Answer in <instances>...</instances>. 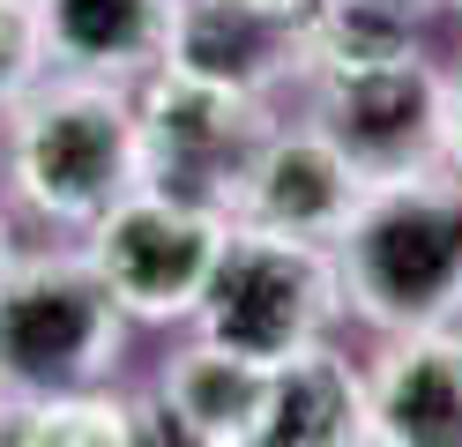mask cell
<instances>
[{
	"mask_svg": "<svg viewBox=\"0 0 462 447\" xmlns=\"http://www.w3.org/2000/svg\"><path fill=\"white\" fill-rule=\"evenodd\" d=\"M336 284L358 321L388 336H432L462 313V179L448 164L373 179L336 231Z\"/></svg>",
	"mask_w": 462,
	"mask_h": 447,
	"instance_id": "1",
	"label": "cell"
},
{
	"mask_svg": "<svg viewBox=\"0 0 462 447\" xmlns=\"http://www.w3.org/2000/svg\"><path fill=\"white\" fill-rule=\"evenodd\" d=\"M0 172L31 217L60 231H90L112 201H127L142 179V127L134 89L45 75L31 98L0 119Z\"/></svg>",
	"mask_w": 462,
	"mask_h": 447,
	"instance_id": "2",
	"label": "cell"
},
{
	"mask_svg": "<svg viewBox=\"0 0 462 447\" xmlns=\"http://www.w3.org/2000/svg\"><path fill=\"white\" fill-rule=\"evenodd\" d=\"M127 313L75 254H15L0 276V403L82 396L120 373Z\"/></svg>",
	"mask_w": 462,
	"mask_h": 447,
	"instance_id": "3",
	"label": "cell"
},
{
	"mask_svg": "<svg viewBox=\"0 0 462 447\" xmlns=\"http://www.w3.org/2000/svg\"><path fill=\"white\" fill-rule=\"evenodd\" d=\"M343 313V284H336V254L313 238H276L254 224L224 231L217 276L201 291V343H224L254 358V366H283L291 350L321 343L328 321Z\"/></svg>",
	"mask_w": 462,
	"mask_h": 447,
	"instance_id": "4",
	"label": "cell"
},
{
	"mask_svg": "<svg viewBox=\"0 0 462 447\" xmlns=\"http://www.w3.org/2000/svg\"><path fill=\"white\" fill-rule=\"evenodd\" d=\"M134 127H142V179L150 187L231 217V194H239L254 149L269 142V98L164 60L150 82H134Z\"/></svg>",
	"mask_w": 462,
	"mask_h": 447,
	"instance_id": "5",
	"label": "cell"
},
{
	"mask_svg": "<svg viewBox=\"0 0 462 447\" xmlns=\"http://www.w3.org/2000/svg\"><path fill=\"white\" fill-rule=\"evenodd\" d=\"M224 231L231 217H217V209L164 187H134L82 231V261L105 276L127 321H194L201 291L217 276Z\"/></svg>",
	"mask_w": 462,
	"mask_h": 447,
	"instance_id": "6",
	"label": "cell"
},
{
	"mask_svg": "<svg viewBox=\"0 0 462 447\" xmlns=\"http://www.w3.org/2000/svg\"><path fill=\"white\" fill-rule=\"evenodd\" d=\"M313 127H321L351 172L365 179H402L425 164H448V82L425 60L395 68H351V75H313Z\"/></svg>",
	"mask_w": 462,
	"mask_h": 447,
	"instance_id": "7",
	"label": "cell"
},
{
	"mask_svg": "<svg viewBox=\"0 0 462 447\" xmlns=\"http://www.w3.org/2000/svg\"><path fill=\"white\" fill-rule=\"evenodd\" d=\"M358 194H365V179L351 172V157H343L313 119L306 127H269V142L254 149L239 194H231V224L336 247V231L351 224Z\"/></svg>",
	"mask_w": 462,
	"mask_h": 447,
	"instance_id": "8",
	"label": "cell"
},
{
	"mask_svg": "<svg viewBox=\"0 0 462 447\" xmlns=\"http://www.w3.org/2000/svg\"><path fill=\"white\" fill-rule=\"evenodd\" d=\"M45 75H82V82H150L171 38H180L187 0H31Z\"/></svg>",
	"mask_w": 462,
	"mask_h": 447,
	"instance_id": "9",
	"label": "cell"
},
{
	"mask_svg": "<svg viewBox=\"0 0 462 447\" xmlns=\"http://www.w3.org/2000/svg\"><path fill=\"white\" fill-rule=\"evenodd\" d=\"M373 447H462V336H395L365 373Z\"/></svg>",
	"mask_w": 462,
	"mask_h": 447,
	"instance_id": "10",
	"label": "cell"
},
{
	"mask_svg": "<svg viewBox=\"0 0 462 447\" xmlns=\"http://www.w3.org/2000/svg\"><path fill=\"white\" fill-rule=\"evenodd\" d=\"M246 447H373L365 433V373L328 343L291 350L269 366V396L254 417Z\"/></svg>",
	"mask_w": 462,
	"mask_h": 447,
	"instance_id": "11",
	"label": "cell"
},
{
	"mask_svg": "<svg viewBox=\"0 0 462 447\" xmlns=\"http://www.w3.org/2000/svg\"><path fill=\"white\" fill-rule=\"evenodd\" d=\"M262 396H269V366H254V358L224 350V343H187L164 358L150 403L164 410V425L187 447H246Z\"/></svg>",
	"mask_w": 462,
	"mask_h": 447,
	"instance_id": "12",
	"label": "cell"
},
{
	"mask_svg": "<svg viewBox=\"0 0 462 447\" xmlns=\"http://www.w3.org/2000/svg\"><path fill=\"white\" fill-rule=\"evenodd\" d=\"M418 8L425 0H313L291 23L299 75H351V68H395L418 60Z\"/></svg>",
	"mask_w": 462,
	"mask_h": 447,
	"instance_id": "13",
	"label": "cell"
},
{
	"mask_svg": "<svg viewBox=\"0 0 462 447\" xmlns=\"http://www.w3.org/2000/svg\"><path fill=\"white\" fill-rule=\"evenodd\" d=\"M45 82V45H38V15L23 0H0V119H8L31 89Z\"/></svg>",
	"mask_w": 462,
	"mask_h": 447,
	"instance_id": "14",
	"label": "cell"
},
{
	"mask_svg": "<svg viewBox=\"0 0 462 447\" xmlns=\"http://www.w3.org/2000/svg\"><path fill=\"white\" fill-rule=\"evenodd\" d=\"M224 8H239V15H262V23H299L313 0H224Z\"/></svg>",
	"mask_w": 462,
	"mask_h": 447,
	"instance_id": "15",
	"label": "cell"
},
{
	"mask_svg": "<svg viewBox=\"0 0 462 447\" xmlns=\"http://www.w3.org/2000/svg\"><path fill=\"white\" fill-rule=\"evenodd\" d=\"M440 157H448V172L462 179V75L448 82V149H440Z\"/></svg>",
	"mask_w": 462,
	"mask_h": 447,
	"instance_id": "16",
	"label": "cell"
},
{
	"mask_svg": "<svg viewBox=\"0 0 462 447\" xmlns=\"http://www.w3.org/2000/svg\"><path fill=\"white\" fill-rule=\"evenodd\" d=\"M15 268V224H8V201H0V276Z\"/></svg>",
	"mask_w": 462,
	"mask_h": 447,
	"instance_id": "17",
	"label": "cell"
},
{
	"mask_svg": "<svg viewBox=\"0 0 462 447\" xmlns=\"http://www.w3.org/2000/svg\"><path fill=\"white\" fill-rule=\"evenodd\" d=\"M23 8H31V0H23Z\"/></svg>",
	"mask_w": 462,
	"mask_h": 447,
	"instance_id": "18",
	"label": "cell"
},
{
	"mask_svg": "<svg viewBox=\"0 0 462 447\" xmlns=\"http://www.w3.org/2000/svg\"><path fill=\"white\" fill-rule=\"evenodd\" d=\"M455 8H462V0H455Z\"/></svg>",
	"mask_w": 462,
	"mask_h": 447,
	"instance_id": "19",
	"label": "cell"
}]
</instances>
